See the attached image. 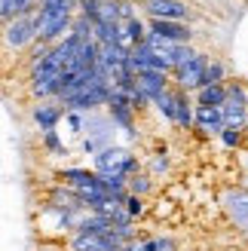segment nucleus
<instances>
[{
	"instance_id": "a211bd4d",
	"label": "nucleus",
	"mask_w": 248,
	"mask_h": 251,
	"mask_svg": "<svg viewBox=\"0 0 248 251\" xmlns=\"http://www.w3.org/2000/svg\"><path fill=\"white\" fill-rule=\"evenodd\" d=\"M221 117H224V129H245L248 126V107H236V104L224 101Z\"/></svg>"
},
{
	"instance_id": "ddd939ff",
	"label": "nucleus",
	"mask_w": 248,
	"mask_h": 251,
	"mask_svg": "<svg viewBox=\"0 0 248 251\" xmlns=\"http://www.w3.org/2000/svg\"><path fill=\"white\" fill-rule=\"evenodd\" d=\"M172 95H175V126H178V129H190V126H193V107H196L190 92L172 86Z\"/></svg>"
},
{
	"instance_id": "39448f33",
	"label": "nucleus",
	"mask_w": 248,
	"mask_h": 251,
	"mask_svg": "<svg viewBox=\"0 0 248 251\" xmlns=\"http://www.w3.org/2000/svg\"><path fill=\"white\" fill-rule=\"evenodd\" d=\"M147 19H163V22H190L193 6L187 0H141Z\"/></svg>"
},
{
	"instance_id": "412c9836",
	"label": "nucleus",
	"mask_w": 248,
	"mask_h": 251,
	"mask_svg": "<svg viewBox=\"0 0 248 251\" xmlns=\"http://www.w3.org/2000/svg\"><path fill=\"white\" fill-rule=\"evenodd\" d=\"M123 34H126V40L135 46V43H141L144 37H147V22L144 19H129V22H123Z\"/></svg>"
},
{
	"instance_id": "f3484780",
	"label": "nucleus",
	"mask_w": 248,
	"mask_h": 251,
	"mask_svg": "<svg viewBox=\"0 0 248 251\" xmlns=\"http://www.w3.org/2000/svg\"><path fill=\"white\" fill-rule=\"evenodd\" d=\"M221 83H227V68H224V61H218V58L208 55L205 71H202V83H199V89H202V86H221Z\"/></svg>"
},
{
	"instance_id": "2eb2a0df",
	"label": "nucleus",
	"mask_w": 248,
	"mask_h": 251,
	"mask_svg": "<svg viewBox=\"0 0 248 251\" xmlns=\"http://www.w3.org/2000/svg\"><path fill=\"white\" fill-rule=\"evenodd\" d=\"M224 101H227V92H224V83H221V86H202V89H196V101L193 104L224 107Z\"/></svg>"
},
{
	"instance_id": "9d476101",
	"label": "nucleus",
	"mask_w": 248,
	"mask_h": 251,
	"mask_svg": "<svg viewBox=\"0 0 248 251\" xmlns=\"http://www.w3.org/2000/svg\"><path fill=\"white\" fill-rule=\"evenodd\" d=\"M135 83H138V89L147 95V101H153L159 92L172 86L166 71H138V74H135Z\"/></svg>"
},
{
	"instance_id": "7ed1b4c3",
	"label": "nucleus",
	"mask_w": 248,
	"mask_h": 251,
	"mask_svg": "<svg viewBox=\"0 0 248 251\" xmlns=\"http://www.w3.org/2000/svg\"><path fill=\"white\" fill-rule=\"evenodd\" d=\"M34 22H37V40L52 46L58 43L61 37L71 31V22H74V9H61V12H34Z\"/></svg>"
},
{
	"instance_id": "5701e85b",
	"label": "nucleus",
	"mask_w": 248,
	"mask_h": 251,
	"mask_svg": "<svg viewBox=\"0 0 248 251\" xmlns=\"http://www.w3.org/2000/svg\"><path fill=\"white\" fill-rule=\"evenodd\" d=\"M68 34L77 37V40H92V22L74 12V22H71V31H68Z\"/></svg>"
},
{
	"instance_id": "bb28decb",
	"label": "nucleus",
	"mask_w": 248,
	"mask_h": 251,
	"mask_svg": "<svg viewBox=\"0 0 248 251\" xmlns=\"http://www.w3.org/2000/svg\"><path fill=\"white\" fill-rule=\"evenodd\" d=\"M221 141H224V147L236 150L242 144V129H221Z\"/></svg>"
},
{
	"instance_id": "aec40b11",
	"label": "nucleus",
	"mask_w": 248,
	"mask_h": 251,
	"mask_svg": "<svg viewBox=\"0 0 248 251\" xmlns=\"http://www.w3.org/2000/svg\"><path fill=\"white\" fill-rule=\"evenodd\" d=\"M150 104H156V110H159V114H163V117H166L172 126H175V95H172V86L159 92V95L153 98Z\"/></svg>"
},
{
	"instance_id": "4468645a",
	"label": "nucleus",
	"mask_w": 248,
	"mask_h": 251,
	"mask_svg": "<svg viewBox=\"0 0 248 251\" xmlns=\"http://www.w3.org/2000/svg\"><path fill=\"white\" fill-rule=\"evenodd\" d=\"M28 12H37V0H0V25Z\"/></svg>"
},
{
	"instance_id": "1a4fd4ad",
	"label": "nucleus",
	"mask_w": 248,
	"mask_h": 251,
	"mask_svg": "<svg viewBox=\"0 0 248 251\" xmlns=\"http://www.w3.org/2000/svg\"><path fill=\"white\" fill-rule=\"evenodd\" d=\"M61 117H65V110H61V104L55 101V98H46V101H37V104L31 107V120H34V126H37L40 132H49V129H55Z\"/></svg>"
},
{
	"instance_id": "f8f14e48",
	"label": "nucleus",
	"mask_w": 248,
	"mask_h": 251,
	"mask_svg": "<svg viewBox=\"0 0 248 251\" xmlns=\"http://www.w3.org/2000/svg\"><path fill=\"white\" fill-rule=\"evenodd\" d=\"M114 224H110V218L104 215H80L77 221H74V233H80V236H104Z\"/></svg>"
},
{
	"instance_id": "0eeeda50",
	"label": "nucleus",
	"mask_w": 248,
	"mask_h": 251,
	"mask_svg": "<svg viewBox=\"0 0 248 251\" xmlns=\"http://www.w3.org/2000/svg\"><path fill=\"white\" fill-rule=\"evenodd\" d=\"M224 211L239 230L248 233V190H227L224 193Z\"/></svg>"
},
{
	"instance_id": "b1692460",
	"label": "nucleus",
	"mask_w": 248,
	"mask_h": 251,
	"mask_svg": "<svg viewBox=\"0 0 248 251\" xmlns=\"http://www.w3.org/2000/svg\"><path fill=\"white\" fill-rule=\"evenodd\" d=\"M123 211L135 221V218H141V215H147V202L141 196H132V193H126V199H123Z\"/></svg>"
},
{
	"instance_id": "20e7f679",
	"label": "nucleus",
	"mask_w": 248,
	"mask_h": 251,
	"mask_svg": "<svg viewBox=\"0 0 248 251\" xmlns=\"http://www.w3.org/2000/svg\"><path fill=\"white\" fill-rule=\"evenodd\" d=\"M205 61H208V55L196 49V55H193V58H187L181 68L169 71V80H172V86H175V89H184V92H196V89H199V83H202Z\"/></svg>"
},
{
	"instance_id": "6e6552de",
	"label": "nucleus",
	"mask_w": 248,
	"mask_h": 251,
	"mask_svg": "<svg viewBox=\"0 0 248 251\" xmlns=\"http://www.w3.org/2000/svg\"><path fill=\"white\" fill-rule=\"evenodd\" d=\"M58 178L65 181V187H71V190H104L101 184V175L98 172H86V169H61Z\"/></svg>"
},
{
	"instance_id": "9b49d317",
	"label": "nucleus",
	"mask_w": 248,
	"mask_h": 251,
	"mask_svg": "<svg viewBox=\"0 0 248 251\" xmlns=\"http://www.w3.org/2000/svg\"><path fill=\"white\" fill-rule=\"evenodd\" d=\"M193 126L202 135H221V129H224L221 107H202V104H196L193 107Z\"/></svg>"
},
{
	"instance_id": "f257e3e1",
	"label": "nucleus",
	"mask_w": 248,
	"mask_h": 251,
	"mask_svg": "<svg viewBox=\"0 0 248 251\" xmlns=\"http://www.w3.org/2000/svg\"><path fill=\"white\" fill-rule=\"evenodd\" d=\"M34 40H37L34 12H28V16H16V19L0 25V43H3L9 52H25Z\"/></svg>"
},
{
	"instance_id": "cd10ccee",
	"label": "nucleus",
	"mask_w": 248,
	"mask_h": 251,
	"mask_svg": "<svg viewBox=\"0 0 248 251\" xmlns=\"http://www.w3.org/2000/svg\"><path fill=\"white\" fill-rule=\"evenodd\" d=\"M150 169H153V175H159V172H169V159L156 153V156L150 159Z\"/></svg>"
},
{
	"instance_id": "f03ea898",
	"label": "nucleus",
	"mask_w": 248,
	"mask_h": 251,
	"mask_svg": "<svg viewBox=\"0 0 248 251\" xmlns=\"http://www.w3.org/2000/svg\"><path fill=\"white\" fill-rule=\"evenodd\" d=\"M141 169V162L135 153H129L126 147H117V144H107L101 147L95 153V172L98 175H110V172H117L123 175V178H129V175H135Z\"/></svg>"
},
{
	"instance_id": "a878e982",
	"label": "nucleus",
	"mask_w": 248,
	"mask_h": 251,
	"mask_svg": "<svg viewBox=\"0 0 248 251\" xmlns=\"http://www.w3.org/2000/svg\"><path fill=\"white\" fill-rule=\"evenodd\" d=\"M65 120H68V126H71V132H77V135L86 132V114H77V110H65Z\"/></svg>"
},
{
	"instance_id": "4be33fe9",
	"label": "nucleus",
	"mask_w": 248,
	"mask_h": 251,
	"mask_svg": "<svg viewBox=\"0 0 248 251\" xmlns=\"http://www.w3.org/2000/svg\"><path fill=\"white\" fill-rule=\"evenodd\" d=\"M40 135H43V147H46L52 156H68V147H65V141L58 138V132H55V129L40 132Z\"/></svg>"
},
{
	"instance_id": "c85d7f7f",
	"label": "nucleus",
	"mask_w": 248,
	"mask_h": 251,
	"mask_svg": "<svg viewBox=\"0 0 248 251\" xmlns=\"http://www.w3.org/2000/svg\"><path fill=\"white\" fill-rule=\"evenodd\" d=\"M71 3H74V6H77V3H80V0H71Z\"/></svg>"
},
{
	"instance_id": "423d86ee",
	"label": "nucleus",
	"mask_w": 248,
	"mask_h": 251,
	"mask_svg": "<svg viewBox=\"0 0 248 251\" xmlns=\"http://www.w3.org/2000/svg\"><path fill=\"white\" fill-rule=\"evenodd\" d=\"M147 34L159 37L166 43H190L193 31L187 22H163V19H147Z\"/></svg>"
},
{
	"instance_id": "6ab92c4d",
	"label": "nucleus",
	"mask_w": 248,
	"mask_h": 251,
	"mask_svg": "<svg viewBox=\"0 0 248 251\" xmlns=\"http://www.w3.org/2000/svg\"><path fill=\"white\" fill-rule=\"evenodd\" d=\"M224 92H227V104L248 107V89H245V83H239V80H227V83H224Z\"/></svg>"
},
{
	"instance_id": "393cba45",
	"label": "nucleus",
	"mask_w": 248,
	"mask_h": 251,
	"mask_svg": "<svg viewBox=\"0 0 248 251\" xmlns=\"http://www.w3.org/2000/svg\"><path fill=\"white\" fill-rule=\"evenodd\" d=\"M74 12L83 19H89V22H98V0H80L77 6H74Z\"/></svg>"
},
{
	"instance_id": "c756f323",
	"label": "nucleus",
	"mask_w": 248,
	"mask_h": 251,
	"mask_svg": "<svg viewBox=\"0 0 248 251\" xmlns=\"http://www.w3.org/2000/svg\"><path fill=\"white\" fill-rule=\"evenodd\" d=\"M245 129H248V126H245Z\"/></svg>"
},
{
	"instance_id": "dca6fc26",
	"label": "nucleus",
	"mask_w": 248,
	"mask_h": 251,
	"mask_svg": "<svg viewBox=\"0 0 248 251\" xmlns=\"http://www.w3.org/2000/svg\"><path fill=\"white\" fill-rule=\"evenodd\" d=\"M126 193L147 199V196L153 193V175H144V172H135V175H129V178H126Z\"/></svg>"
}]
</instances>
